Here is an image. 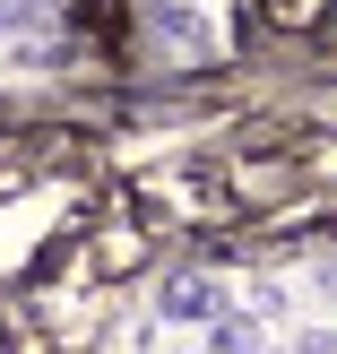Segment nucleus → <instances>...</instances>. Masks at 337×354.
<instances>
[{
	"label": "nucleus",
	"instance_id": "1",
	"mask_svg": "<svg viewBox=\"0 0 337 354\" xmlns=\"http://www.w3.org/2000/svg\"><path fill=\"white\" fill-rule=\"evenodd\" d=\"M165 311H173V320H217V286H199V277H190V286L165 294Z\"/></svg>",
	"mask_w": 337,
	"mask_h": 354
}]
</instances>
